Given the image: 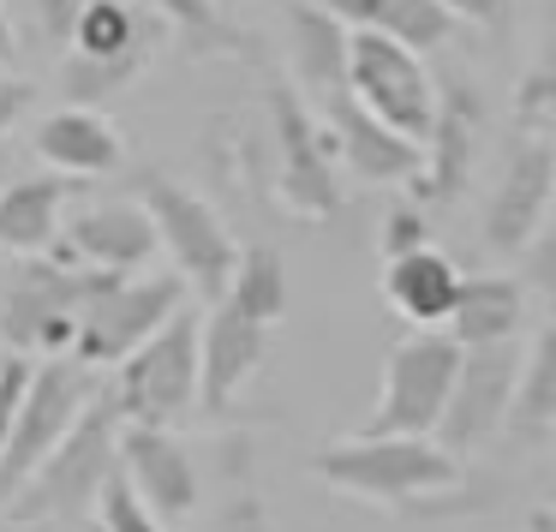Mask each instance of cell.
<instances>
[{"label": "cell", "mask_w": 556, "mask_h": 532, "mask_svg": "<svg viewBox=\"0 0 556 532\" xmlns=\"http://www.w3.org/2000/svg\"><path fill=\"white\" fill-rule=\"evenodd\" d=\"M312 472L329 491L353 496V503H377L389 515H413L431 496L455 491L467 479V460H455L448 448H437L431 436H341L312 455Z\"/></svg>", "instance_id": "cell-1"}, {"label": "cell", "mask_w": 556, "mask_h": 532, "mask_svg": "<svg viewBox=\"0 0 556 532\" xmlns=\"http://www.w3.org/2000/svg\"><path fill=\"white\" fill-rule=\"evenodd\" d=\"M114 448H121V413H114V401L97 389V395L85 401V413L73 419V431L49 448V460L30 472L25 491H18L7 508H13L25 527H37V520H78V515H90L97 491L109 484V472L121 467Z\"/></svg>", "instance_id": "cell-2"}, {"label": "cell", "mask_w": 556, "mask_h": 532, "mask_svg": "<svg viewBox=\"0 0 556 532\" xmlns=\"http://www.w3.org/2000/svg\"><path fill=\"white\" fill-rule=\"evenodd\" d=\"M102 269H78L54 252L18 257V269L0 288V341L18 359H66L85 300L97 293Z\"/></svg>", "instance_id": "cell-3"}, {"label": "cell", "mask_w": 556, "mask_h": 532, "mask_svg": "<svg viewBox=\"0 0 556 532\" xmlns=\"http://www.w3.org/2000/svg\"><path fill=\"white\" fill-rule=\"evenodd\" d=\"M132 198L150 216V228H156V252L174 257V276H180L186 288H198L204 300H222V288H228V276H233V257H240V240H233V228L222 221V210L162 168L138 174Z\"/></svg>", "instance_id": "cell-4"}, {"label": "cell", "mask_w": 556, "mask_h": 532, "mask_svg": "<svg viewBox=\"0 0 556 532\" xmlns=\"http://www.w3.org/2000/svg\"><path fill=\"white\" fill-rule=\"evenodd\" d=\"M121 413V425H162L174 431V419L198 407V312H174L150 341H138L121 365L114 383L102 389Z\"/></svg>", "instance_id": "cell-5"}, {"label": "cell", "mask_w": 556, "mask_h": 532, "mask_svg": "<svg viewBox=\"0 0 556 532\" xmlns=\"http://www.w3.org/2000/svg\"><path fill=\"white\" fill-rule=\"evenodd\" d=\"M186 305V281L174 269L162 276H102L97 293L85 300L78 312V329H73V353L85 371H102V365H121L138 341H150L174 312Z\"/></svg>", "instance_id": "cell-6"}, {"label": "cell", "mask_w": 556, "mask_h": 532, "mask_svg": "<svg viewBox=\"0 0 556 532\" xmlns=\"http://www.w3.org/2000/svg\"><path fill=\"white\" fill-rule=\"evenodd\" d=\"M90 395H97V371H85L78 359L30 365V383H25V395H18L13 431L0 443V508L25 491V479L49 460V448L73 431V419L85 413Z\"/></svg>", "instance_id": "cell-7"}, {"label": "cell", "mask_w": 556, "mask_h": 532, "mask_svg": "<svg viewBox=\"0 0 556 532\" xmlns=\"http://www.w3.org/2000/svg\"><path fill=\"white\" fill-rule=\"evenodd\" d=\"M341 90H348L371 121H383L389 132H401L407 144H419V138L431 132L437 78L425 73V54L401 49V42L371 37V30H348V73H341Z\"/></svg>", "instance_id": "cell-8"}, {"label": "cell", "mask_w": 556, "mask_h": 532, "mask_svg": "<svg viewBox=\"0 0 556 532\" xmlns=\"http://www.w3.org/2000/svg\"><path fill=\"white\" fill-rule=\"evenodd\" d=\"M264 109H269V144H276V198L293 216L329 221L341 210V174H336V156H329L317 109L288 78L269 85Z\"/></svg>", "instance_id": "cell-9"}, {"label": "cell", "mask_w": 556, "mask_h": 532, "mask_svg": "<svg viewBox=\"0 0 556 532\" xmlns=\"http://www.w3.org/2000/svg\"><path fill=\"white\" fill-rule=\"evenodd\" d=\"M460 347L443 329H413L407 341H395L383 359V389L371 407V436H431L443 419L448 383H455Z\"/></svg>", "instance_id": "cell-10"}, {"label": "cell", "mask_w": 556, "mask_h": 532, "mask_svg": "<svg viewBox=\"0 0 556 532\" xmlns=\"http://www.w3.org/2000/svg\"><path fill=\"white\" fill-rule=\"evenodd\" d=\"M515 371H520V341L460 347L455 383H448V401H443V419H437L431 443L448 448L455 460H472L484 443H496L503 419H508V395H515Z\"/></svg>", "instance_id": "cell-11"}, {"label": "cell", "mask_w": 556, "mask_h": 532, "mask_svg": "<svg viewBox=\"0 0 556 532\" xmlns=\"http://www.w3.org/2000/svg\"><path fill=\"white\" fill-rule=\"evenodd\" d=\"M551 204H556V144L515 132V144L503 156V174H496L491 198H484V216H479L484 252L520 257L532 245V233L551 221Z\"/></svg>", "instance_id": "cell-12"}, {"label": "cell", "mask_w": 556, "mask_h": 532, "mask_svg": "<svg viewBox=\"0 0 556 532\" xmlns=\"http://www.w3.org/2000/svg\"><path fill=\"white\" fill-rule=\"evenodd\" d=\"M269 335L276 329L245 317L240 305L210 300V312L198 317V407L228 413L252 389V377L269 365Z\"/></svg>", "instance_id": "cell-13"}, {"label": "cell", "mask_w": 556, "mask_h": 532, "mask_svg": "<svg viewBox=\"0 0 556 532\" xmlns=\"http://www.w3.org/2000/svg\"><path fill=\"white\" fill-rule=\"evenodd\" d=\"M114 460H121V479L132 484V496L162 520V527L186 520L198 508V496H204L192 448H186L174 431H162V425H121Z\"/></svg>", "instance_id": "cell-14"}, {"label": "cell", "mask_w": 556, "mask_h": 532, "mask_svg": "<svg viewBox=\"0 0 556 532\" xmlns=\"http://www.w3.org/2000/svg\"><path fill=\"white\" fill-rule=\"evenodd\" d=\"M472 144H479V97L467 85H437V114L431 132L419 138V162H413L407 186L419 210H443L467 192L472 174Z\"/></svg>", "instance_id": "cell-15"}, {"label": "cell", "mask_w": 556, "mask_h": 532, "mask_svg": "<svg viewBox=\"0 0 556 532\" xmlns=\"http://www.w3.org/2000/svg\"><path fill=\"white\" fill-rule=\"evenodd\" d=\"M49 252L78 269H102V276H138L156 257V228L138 210V198H109V204H90L78 216H66L61 240Z\"/></svg>", "instance_id": "cell-16"}, {"label": "cell", "mask_w": 556, "mask_h": 532, "mask_svg": "<svg viewBox=\"0 0 556 532\" xmlns=\"http://www.w3.org/2000/svg\"><path fill=\"white\" fill-rule=\"evenodd\" d=\"M312 109H317V121H324V138H329V156H336V168L359 174L365 186H401V180L413 174L419 144H407V138L389 132L383 121H371V114H365L359 102L348 97V90L312 102Z\"/></svg>", "instance_id": "cell-17"}, {"label": "cell", "mask_w": 556, "mask_h": 532, "mask_svg": "<svg viewBox=\"0 0 556 532\" xmlns=\"http://www.w3.org/2000/svg\"><path fill=\"white\" fill-rule=\"evenodd\" d=\"M30 150H37L54 174H66V180H102V174H114L126 162V144H121L109 114L73 109V102L42 114L37 132H30Z\"/></svg>", "instance_id": "cell-18"}, {"label": "cell", "mask_w": 556, "mask_h": 532, "mask_svg": "<svg viewBox=\"0 0 556 532\" xmlns=\"http://www.w3.org/2000/svg\"><path fill=\"white\" fill-rule=\"evenodd\" d=\"M281 18H288V85L305 102H324L341 90L348 73V25L329 13L324 0H281Z\"/></svg>", "instance_id": "cell-19"}, {"label": "cell", "mask_w": 556, "mask_h": 532, "mask_svg": "<svg viewBox=\"0 0 556 532\" xmlns=\"http://www.w3.org/2000/svg\"><path fill=\"white\" fill-rule=\"evenodd\" d=\"M85 180H66V174H25V180L0 186V252L13 257H37L61 240L66 204L78 198Z\"/></svg>", "instance_id": "cell-20"}, {"label": "cell", "mask_w": 556, "mask_h": 532, "mask_svg": "<svg viewBox=\"0 0 556 532\" xmlns=\"http://www.w3.org/2000/svg\"><path fill=\"white\" fill-rule=\"evenodd\" d=\"M527 281L520 276H460V293L443 317V335L455 347H491V341H520L527 329Z\"/></svg>", "instance_id": "cell-21"}, {"label": "cell", "mask_w": 556, "mask_h": 532, "mask_svg": "<svg viewBox=\"0 0 556 532\" xmlns=\"http://www.w3.org/2000/svg\"><path fill=\"white\" fill-rule=\"evenodd\" d=\"M455 293H460V269L437 245H419V252H401L383 264V300L413 329H443Z\"/></svg>", "instance_id": "cell-22"}, {"label": "cell", "mask_w": 556, "mask_h": 532, "mask_svg": "<svg viewBox=\"0 0 556 532\" xmlns=\"http://www.w3.org/2000/svg\"><path fill=\"white\" fill-rule=\"evenodd\" d=\"M162 37H168V25L156 13H144L138 0H85L66 42H73L78 61H126V54L156 61Z\"/></svg>", "instance_id": "cell-23"}, {"label": "cell", "mask_w": 556, "mask_h": 532, "mask_svg": "<svg viewBox=\"0 0 556 532\" xmlns=\"http://www.w3.org/2000/svg\"><path fill=\"white\" fill-rule=\"evenodd\" d=\"M551 431H556V324H539L532 347H520L503 436H515L520 448H539L551 443Z\"/></svg>", "instance_id": "cell-24"}, {"label": "cell", "mask_w": 556, "mask_h": 532, "mask_svg": "<svg viewBox=\"0 0 556 532\" xmlns=\"http://www.w3.org/2000/svg\"><path fill=\"white\" fill-rule=\"evenodd\" d=\"M329 13L348 30H371V37H389L413 54H431L448 42V13L443 0H324Z\"/></svg>", "instance_id": "cell-25"}, {"label": "cell", "mask_w": 556, "mask_h": 532, "mask_svg": "<svg viewBox=\"0 0 556 532\" xmlns=\"http://www.w3.org/2000/svg\"><path fill=\"white\" fill-rule=\"evenodd\" d=\"M222 300L240 305L245 317H257V324L276 329L281 317H288V264H281L276 245H240V257H233V276H228V288H222Z\"/></svg>", "instance_id": "cell-26"}, {"label": "cell", "mask_w": 556, "mask_h": 532, "mask_svg": "<svg viewBox=\"0 0 556 532\" xmlns=\"http://www.w3.org/2000/svg\"><path fill=\"white\" fill-rule=\"evenodd\" d=\"M144 7L192 54H252V37H240V30L216 13V0H144Z\"/></svg>", "instance_id": "cell-27"}, {"label": "cell", "mask_w": 556, "mask_h": 532, "mask_svg": "<svg viewBox=\"0 0 556 532\" xmlns=\"http://www.w3.org/2000/svg\"><path fill=\"white\" fill-rule=\"evenodd\" d=\"M90 515H97V520H90V532H168V527H162V520L132 496V484L121 479V467H114V472H109V484L97 491Z\"/></svg>", "instance_id": "cell-28"}, {"label": "cell", "mask_w": 556, "mask_h": 532, "mask_svg": "<svg viewBox=\"0 0 556 532\" xmlns=\"http://www.w3.org/2000/svg\"><path fill=\"white\" fill-rule=\"evenodd\" d=\"M551 126H556V73H551V54H544L515 90V132L551 138Z\"/></svg>", "instance_id": "cell-29"}, {"label": "cell", "mask_w": 556, "mask_h": 532, "mask_svg": "<svg viewBox=\"0 0 556 532\" xmlns=\"http://www.w3.org/2000/svg\"><path fill=\"white\" fill-rule=\"evenodd\" d=\"M425 233H431V228H425V210H419V204H395V210L383 216V240H377V245H383V264H389V257H401V252H419V245H431Z\"/></svg>", "instance_id": "cell-30"}, {"label": "cell", "mask_w": 556, "mask_h": 532, "mask_svg": "<svg viewBox=\"0 0 556 532\" xmlns=\"http://www.w3.org/2000/svg\"><path fill=\"white\" fill-rule=\"evenodd\" d=\"M448 25H479V30H503L515 18V0H443Z\"/></svg>", "instance_id": "cell-31"}, {"label": "cell", "mask_w": 556, "mask_h": 532, "mask_svg": "<svg viewBox=\"0 0 556 532\" xmlns=\"http://www.w3.org/2000/svg\"><path fill=\"white\" fill-rule=\"evenodd\" d=\"M78 7H85V0H30V18H37V30L54 42V49H61V42L73 37V18H78Z\"/></svg>", "instance_id": "cell-32"}, {"label": "cell", "mask_w": 556, "mask_h": 532, "mask_svg": "<svg viewBox=\"0 0 556 532\" xmlns=\"http://www.w3.org/2000/svg\"><path fill=\"white\" fill-rule=\"evenodd\" d=\"M30 109V78H18L13 66H0V138L13 132Z\"/></svg>", "instance_id": "cell-33"}, {"label": "cell", "mask_w": 556, "mask_h": 532, "mask_svg": "<svg viewBox=\"0 0 556 532\" xmlns=\"http://www.w3.org/2000/svg\"><path fill=\"white\" fill-rule=\"evenodd\" d=\"M13 54H18V37H13V18L0 13V66H13Z\"/></svg>", "instance_id": "cell-34"}, {"label": "cell", "mask_w": 556, "mask_h": 532, "mask_svg": "<svg viewBox=\"0 0 556 532\" xmlns=\"http://www.w3.org/2000/svg\"><path fill=\"white\" fill-rule=\"evenodd\" d=\"M527 532H556V515H551V508H532V515H527Z\"/></svg>", "instance_id": "cell-35"}, {"label": "cell", "mask_w": 556, "mask_h": 532, "mask_svg": "<svg viewBox=\"0 0 556 532\" xmlns=\"http://www.w3.org/2000/svg\"><path fill=\"white\" fill-rule=\"evenodd\" d=\"M0 532H42V527H25V520H18V527H0Z\"/></svg>", "instance_id": "cell-36"}]
</instances>
